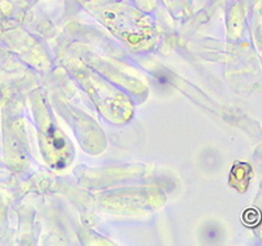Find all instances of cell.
<instances>
[{
    "label": "cell",
    "mask_w": 262,
    "mask_h": 246,
    "mask_svg": "<svg viewBox=\"0 0 262 246\" xmlns=\"http://www.w3.org/2000/svg\"><path fill=\"white\" fill-rule=\"evenodd\" d=\"M216 236L217 233L215 227H206V228H203V237L206 240H214V238H216Z\"/></svg>",
    "instance_id": "obj_1"
}]
</instances>
